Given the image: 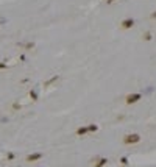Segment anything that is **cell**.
Segmentation results:
<instances>
[{
  "label": "cell",
  "instance_id": "6da1fadb",
  "mask_svg": "<svg viewBox=\"0 0 156 167\" xmlns=\"http://www.w3.org/2000/svg\"><path fill=\"white\" fill-rule=\"evenodd\" d=\"M139 141H141V136H139L137 133L123 136V144H127V145H130V144H137Z\"/></svg>",
  "mask_w": 156,
  "mask_h": 167
},
{
  "label": "cell",
  "instance_id": "7a4b0ae2",
  "mask_svg": "<svg viewBox=\"0 0 156 167\" xmlns=\"http://www.w3.org/2000/svg\"><path fill=\"white\" fill-rule=\"evenodd\" d=\"M141 98H142V94H128L125 97V102H127L128 105H133V103H137Z\"/></svg>",
  "mask_w": 156,
  "mask_h": 167
},
{
  "label": "cell",
  "instance_id": "3957f363",
  "mask_svg": "<svg viewBox=\"0 0 156 167\" xmlns=\"http://www.w3.org/2000/svg\"><path fill=\"white\" fill-rule=\"evenodd\" d=\"M120 27L123 30H130L134 27V19H131V17H127V19H123V21L120 22Z\"/></svg>",
  "mask_w": 156,
  "mask_h": 167
},
{
  "label": "cell",
  "instance_id": "277c9868",
  "mask_svg": "<svg viewBox=\"0 0 156 167\" xmlns=\"http://www.w3.org/2000/svg\"><path fill=\"white\" fill-rule=\"evenodd\" d=\"M42 158V153H31V155L27 156V162H35V161H39Z\"/></svg>",
  "mask_w": 156,
  "mask_h": 167
},
{
  "label": "cell",
  "instance_id": "5b68a950",
  "mask_svg": "<svg viewBox=\"0 0 156 167\" xmlns=\"http://www.w3.org/2000/svg\"><path fill=\"white\" fill-rule=\"evenodd\" d=\"M108 164V159L106 158H95L94 161V167H105Z\"/></svg>",
  "mask_w": 156,
  "mask_h": 167
},
{
  "label": "cell",
  "instance_id": "8992f818",
  "mask_svg": "<svg viewBox=\"0 0 156 167\" xmlns=\"http://www.w3.org/2000/svg\"><path fill=\"white\" fill-rule=\"evenodd\" d=\"M58 78H59L58 75H53L50 80H47V81L44 83V86H45V88H48V86H50V84H53V83H55V81H58Z\"/></svg>",
  "mask_w": 156,
  "mask_h": 167
},
{
  "label": "cell",
  "instance_id": "52a82bcc",
  "mask_svg": "<svg viewBox=\"0 0 156 167\" xmlns=\"http://www.w3.org/2000/svg\"><path fill=\"white\" fill-rule=\"evenodd\" d=\"M86 133H88V126H80V128L77 130V134L78 136H84Z\"/></svg>",
  "mask_w": 156,
  "mask_h": 167
},
{
  "label": "cell",
  "instance_id": "ba28073f",
  "mask_svg": "<svg viewBox=\"0 0 156 167\" xmlns=\"http://www.w3.org/2000/svg\"><path fill=\"white\" fill-rule=\"evenodd\" d=\"M98 130V125H95V123H91V125H88V133H95Z\"/></svg>",
  "mask_w": 156,
  "mask_h": 167
},
{
  "label": "cell",
  "instance_id": "9c48e42d",
  "mask_svg": "<svg viewBox=\"0 0 156 167\" xmlns=\"http://www.w3.org/2000/svg\"><path fill=\"white\" fill-rule=\"evenodd\" d=\"M142 38H144L145 41H151V33H150V31H147L144 36H142Z\"/></svg>",
  "mask_w": 156,
  "mask_h": 167
},
{
  "label": "cell",
  "instance_id": "30bf717a",
  "mask_svg": "<svg viewBox=\"0 0 156 167\" xmlns=\"http://www.w3.org/2000/svg\"><path fill=\"white\" fill-rule=\"evenodd\" d=\"M120 164L122 166H127L128 164V158H127V156H122V158H120Z\"/></svg>",
  "mask_w": 156,
  "mask_h": 167
},
{
  "label": "cell",
  "instance_id": "8fae6325",
  "mask_svg": "<svg viewBox=\"0 0 156 167\" xmlns=\"http://www.w3.org/2000/svg\"><path fill=\"white\" fill-rule=\"evenodd\" d=\"M30 97L36 102V100H38V94H36V91H30Z\"/></svg>",
  "mask_w": 156,
  "mask_h": 167
},
{
  "label": "cell",
  "instance_id": "7c38bea8",
  "mask_svg": "<svg viewBox=\"0 0 156 167\" xmlns=\"http://www.w3.org/2000/svg\"><path fill=\"white\" fill-rule=\"evenodd\" d=\"M24 47H25L27 50H30V49H33V47H35V44H33V42H27V44L24 45Z\"/></svg>",
  "mask_w": 156,
  "mask_h": 167
},
{
  "label": "cell",
  "instance_id": "4fadbf2b",
  "mask_svg": "<svg viewBox=\"0 0 156 167\" xmlns=\"http://www.w3.org/2000/svg\"><path fill=\"white\" fill-rule=\"evenodd\" d=\"M6 158H8L9 161H11V159H14V153H13V152H9L8 155H6Z\"/></svg>",
  "mask_w": 156,
  "mask_h": 167
},
{
  "label": "cell",
  "instance_id": "5bb4252c",
  "mask_svg": "<svg viewBox=\"0 0 156 167\" xmlns=\"http://www.w3.org/2000/svg\"><path fill=\"white\" fill-rule=\"evenodd\" d=\"M3 69H6V63H0V71H3Z\"/></svg>",
  "mask_w": 156,
  "mask_h": 167
},
{
  "label": "cell",
  "instance_id": "9a60e30c",
  "mask_svg": "<svg viewBox=\"0 0 156 167\" xmlns=\"http://www.w3.org/2000/svg\"><path fill=\"white\" fill-rule=\"evenodd\" d=\"M13 108H14V109H19V108H21V105H19V103H14V105H13Z\"/></svg>",
  "mask_w": 156,
  "mask_h": 167
},
{
  "label": "cell",
  "instance_id": "2e32d148",
  "mask_svg": "<svg viewBox=\"0 0 156 167\" xmlns=\"http://www.w3.org/2000/svg\"><path fill=\"white\" fill-rule=\"evenodd\" d=\"M151 19H156V11L153 13V14H151Z\"/></svg>",
  "mask_w": 156,
  "mask_h": 167
},
{
  "label": "cell",
  "instance_id": "e0dca14e",
  "mask_svg": "<svg viewBox=\"0 0 156 167\" xmlns=\"http://www.w3.org/2000/svg\"><path fill=\"white\" fill-rule=\"evenodd\" d=\"M112 2H116V0H106V3H112Z\"/></svg>",
  "mask_w": 156,
  "mask_h": 167
}]
</instances>
